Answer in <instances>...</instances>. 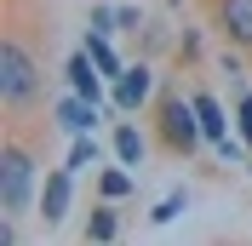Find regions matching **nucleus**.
<instances>
[{"label":"nucleus","mask_w":252,"mask_h":246,"mask_svg":"<svg viewBox=\"0 0 252 246\" xmlns=\"http://www.w3.org/2000/svg\"><path fill=\"white\" fill-rule=\"evenodd\" d=\"M86 52H92V63H97V69H103V80H109V86H115V80H121V69H126V63H121V52L109 46V34H92V29H86Z\"/></svg>","instance_id":"12"},{"label":"nucleus","mask_w":252,"mask_h":246,"mask_svg":"<svg viewBox=\"0 0 252 246\" xmlns=\"http://www.w3.org/2000/svg\"><path fill=\"white\" fill-rule=\"evenodd\" d=\"M63 80H69V92H80V97H92V103H103V69L92 63V52H86V46L63 63Z\"/></svg>","instance_id":"8"},{"label":"nucleus","mask_w":252,"mask_h":246,"mask_svg":"<svg viewBox=\"0 0 252 246\" xmlns=\"http://www.w3.org/2000/svg\"><path fill=\"white\" fill-rule=\"evenodd\" d=\"M195 115H201V132H206V143L218 149L223 138H229V121H223V103L212 92H195Z\"/></svg>","instance_id":"11"},{"label":"nucleus","mask_w":252,"mask_h":246,"mask_svg":"<svg viewBox=\"0 0 252 246\" xmlns=\"http://www.w3.org/2000/svg\"><path fill=\"white\" fill-rule=\"evenodd\" d=\"M149 121H155V143L172 154V160H189V154L206 143L201 115H195V97H184L178 86H160V92H155V103H149Z\"/></svg>","instance_id":"3"},{"label":"nucleus","mask_w":252,"mask_h":246,"mask_svg":"<svg viewBox=\"0 0 252 246\" xmlns=\"http://www.w3.org/2000/svg\"><path fill=\"white\" fill-rule=\"evenodd\" d=\"M97 109H103V103H92V97L69 92V97H58V103H52V121H58L63 132H69V138H80V132H92V126L103 121Z\"/></svg>","instance_id":"7"},{"label":"nucleus","mask_w":252,"mask_h":246,"mask_svg":"<svg viewBox=\"0 0 252 246\" xmlns=\"http://www.w3.org/2000/svg\"><path fill=\"white\" fill-rule=\"evenodd\" d=\"M40 97H46V63H40V46H34V29L23 17V0H6V29H0V109H6V126H23Z\"/></svg>","instance_id":"1"},{"label":"nucleus","mask_w":252,"mask_h":246,"mask_svg":"<svg viewBox=\"0 0 252 246\" xmlns=\"http://www.w3.org/2000/svg\"><path fill=\"white\" fill-rule=\"evenodd\" d=\"M132 189H138V178H132V166H109L103 178H97V195H103V200H126Z\"/></svg>","instance_id":"13"},{"label":"nucleus","mask_w":252,"mask_h":246,"mask_svg":"<svg viewBox=\"0 0 252 246\" xmlns=\"http://www.w3.org/2000/svg\"><path fill=\"white\" fill-rule=\"evenodd\" d=\"M86 29H92V34H121V12H115V6H92Z\"/></svg>","instance_id":"15"},{"label":"nucleus","mask_w":252,"mask_h":246,"mask_svg":"<svg viewBox=\"0 0 252 246\" xmlns=\"http://www.w3.org/2000/svg\"><path fill=\"white\" fill-rule=\"evenodd\" d=\"M235 121H241V143L252 149V86H247V92L235 97Z\"/></svg>","instance_id":"17"},{"label":"nucleus","mask_w":252,"mask_h":246,"mask_svg":"<svg viewBox=\"0 0 252 246\" xmlns=\"http://www.w3.org/2000/svg\"><path fill=\"white\" fill-rule=\"evenodd\" d=\"M184 206H189V195H184V189H172V195H160V206L149 212V223H172V217L184 212Z\"/></svg>","instance_id":"16"},{"label":"nucleus","mask_w":252,"mask_h":246,"mask_svg":"<svg viewBox=\"0 0 252 246\" xmlns=\"http://www.w3.org/2000/svg\"><path fill=\"white\" fill-rule=\"evenodd\" d=\"M69 206H75V172L58 166V172L40 178V217H46V223H63Z\"/></svg>","instance_id":"6"},{"label":"nucleus","mask_w":252,"mask_h":246,"mask_svg":"<svg viewBox=\"0 0 252 246\" xmlns=\"http://www.w3.org/2000/svg\"><path fill=\"white\" fill-rule=\"evenodd\" d=\"M29 206H40V154L23 138V126H6V143H0V212L23 217Z\"/></svg>","instance_id":"2"},{"label":"nucleus","mask_w":252,"mask_h":246,"mask_svg":"<svg viewBox=\"0 0 252 246\" xmlns=\"http://www.w3.org/2000/svg\"><path fill=\"white\" fill-rule=\"evenodd\" d=\"M143 154H149V138H143L132 121H121V126H115V160L138 172V166H143Z\"/></svg>","instance_id":"10"},{"label":"nucleus","mask_w":252,"mask_h":246,"mask_svg":"<svg viewBox=\"0 0 252 246\" xmlns=\"http://www.w3.org/2000/svg\"><path fill=\"white\" fill-rule=\"evenodd\" d=\"M115 12H121V34H138L143 29V12H138V6H115Z\"/></svg>","instance_id":"18"},{"label":"nucleus","mask_w":252,"mask_h":246,"mask_svg":"<svg viewBox=\"0 0 252 246\" xmlns=\"http://www.w3.org/2000/svg\"><path fill=\"white\" fill-rule=\"evenodd\" d=\"M212 29L223 34V46L252 52V0H212Z\"/></svg>","instance_id":"5"},{"label":"nucleus","mask_w":252,"mask_h":246,"mask_svg":"<svg viewBox=\"0 0 252 246\" xmlns=\"http://www.w3.org/2000/svg\"><path fill=\"white\" fill-rule=\"evenodd\" d=\"M121 200H97L92 212H86V241H97V246H109V241H121V212H115Z\"/></svg>","instance_id":"9"},{"label":"nucleus","mask_w":252,"mask_h":246,"mask_svg":"<svg viewBox=\"0 0 252 246\" xmlns=\"http://www.w3.org/2000/svg\"><path fill=\"white\" fill-rule=\"evenodd\" d=\"M97 154H103L97 138H92V132H80V138L69 143V160H63V166H69V172H86V166H97Z\"/></svg>","instance_id":"14"},{"label":"nucleus","mask_w":252,"mask_h":246,"mask_svg":"<svg viewBox=\"0 0 252 246\" xmlns=\"http://www.w3.org/2000/svg\"><path fill=\"white\" fill-rule=\"evenodd\" d=\"M178 58H184V63H195V58H201V34H195V29L178 40Z\"/></svg>","instance_id":"19"},{"label":"nucleus","mask_w":252,"mask_h":246,"mask_svg":"<svg viewBox=\"0 0 252 246\" xmlns=\"http://www.w3.org/2000/svg\"><path fill=\"white\" fill-rule=\"evenodd\" d=\"M247 172H252V160H247Z\"/></svg>","instance_id":"20"},{"label":"nucleus","mask_w":252,"mask_h":246,"mask_svg":"<svg viewBox=\"0 0 252 246\" xmlns=\"http://www.w3.org/2000/svg\"><path fill=\"white\" fill-rule=\"evenodd\" d=\"M109 103L121 109V115H138L143 103H155V69H149V63H132V69H121V80L109 86Z\"/></svg>","instance_id":"4"}]
</instances>
